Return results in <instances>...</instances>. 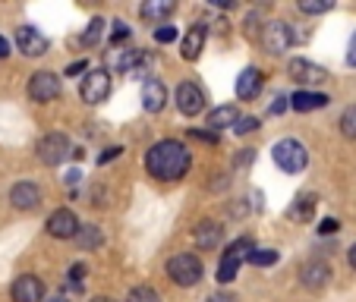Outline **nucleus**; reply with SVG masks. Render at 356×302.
Listing matches in <instances>:
<instances>
[{
	"instance_id": "obj_5",
	"label": "nucleus",
	"mask_w": 356,
	"mask_h": 302,
	"mask_svg": "<svg viewBox=\"0 0 356 302\" xmlns=\"http://www.w3.org/2000/svg\"><path fill=\"white\" fill-rule=\"evenodd\" d=\"M70 155H73V145H70V139L63 133L41 135V142H38V161L41 164H47V167H57V164H63Z\"/></svg>"
},
{
	"instance_id": "obj_7",
	"label": "nucleus",
	"mask_w": 356,
	"mask_h": 302,
	"mask_svg": "<svg viewBox=\"0 0 356 302\" xmlns=\"http://www.w3.org/2000/svg\"><path fill=\"white\" fill-rule=\"evenodd\" d=\"M60 76L47 73V69H41V73H35L32 79H29V98L38 101V104H47V101L60 98Z\"/></svg>"
},
{
	"instance_id": "obj_43",
	"label": "nucleus",
	"mask_w": 356,
	"mask_h": 302,
	"mask_svg": "<svg viewBox=\"0 0 356 302\" xmlns=\"http://www.w3.org/2000/svg\"><path fill=\"white\" fill-rule=\"evenodd\" d=\"M95 302H114V299H95Z\"/></svg>"
},
{
	"instance_id": "obj_2",
	"label": "nucleus",
	"mask_w": 356,
	"mask_h": 302,
	"mask_svg": "<svg viewBox=\"0 0 356 302\" xmlns=\"http://www.w3.org/2000/svg\"><path fill=\"white\" fill-rule=\"evenodd\" d=\"M271 158H275V164L284 170V174H302L306 164H309V151H306V145L296 139H281L275 148H271Z\"/></svg>"
},
{
	"instance_id": "obj_38",
	"label": "nucleus",
	"mask_w": 356,
	"mask_h": 302,
	"mask_svg": "<svg viewBox=\"0 0 356 302\" xmlns=\"http://www.w3.org/2000/svg\"><path fill=\"white\" fill-rule=\"evenodd\" d=\"M337 227H341L337 221H322V227L318 230H322V233H337Z\"/></svg>"
},
{
	"instance_id": "obj_42",
	"label": "nucleus",
	"mask_w": 356,
	"mask_h": 302,
	"mask_svg": "<svg viewBox=\"0 0 356 302\" xmlns=\"http://www.w3.org/2000/svg\"><path fill=\"white\" fill-rule=\"evenodd\" d=\"M47 302H73V299H70L67 293H60V296H51V299H47Z\"/></svg>"
},
{
	"instance_id": "obj_17",
	"label": "nucleus",
	"mask_w": 356,
	"mask_h": 302,
	"mask_svg": "<svg viewBox=\"0 0 356 302\" xmlns=\"http://www.w3.org/2000/svg\"><path fill=\"white\" fill-rule=\"evenodd\" d=\"M10 201H13V208H19V211H35L41 201V189L35 186V183H16V186L10 189Z\"/></svg>"
},
{
	"instance_id": "obj_19",
	"label": "nucleus",
	"mask_w": 356,
	"mask_h": 302,
	"mask_svg": "<svg viewBox=\"0 0 356 302\" xmlns=\"http://www.w3.org/2000/svg\"><path fill=\"white\" fill-rule=\"evenodd\" d=\"M331 98L322 92H309V88H302V92H296L293 98H290V108L296 110V114H309V110H322L328 108Z\"/></svg>"
},
{
	"instance_id": "obj_40",
	"label": "nucleus",
	"mask_w": 356,
	"mask_h": 302,
	"mask_svg": "<svg viewBox=\"0 0 356 302\" xmlns=\"http://www.w3.org/2000/svg\"><path fill=\"white\" fill-rule=\"evenodd\" d=\"M82 69H86V63H70V69H67V76H76V73H82Z\"/></svg>"
},
{
	"instance_id": "obj_16",
	"label": "nucleus",
	"mask_w": 356,
	"mask_h": 302,
	"mask_svg": "<svg viewBox=\"0 0 356 302\" xmlns=\"http://www.w3.org/2000/svg\"><path fill=\"white\" fill-rule=\"evenodd\" d=\"M164 104H168V88H164V82H158V79L142 82V108H145L148 114H161Z\"/></svg>"
},
{
	"instance_id": "obj_31",
	"label": "nucleus",
	"mask_w": 356,
	"mask_h": 302,
	"mask_svg": "<svg viewBox=\"0 0 356 302\" xmlns=\"http://www.w3.org/2000/svg\"><path fill=\"white\" fill-rule=\"evenodd\" d=\"M252 129H259V117H240V120H236V126H234V133L236 135H246V133H252Z\"/></svg>"
},
{
	"instance_id": "obj_32",
	"label": "nucleus",
	"mask_w": 356,
	"mask_h": 302,
	"mask_svg": "<svg viewBox=\"0 0 356 302\" xmlns=\"http://www.w3.org/2000/svg\"><path fill=\"white\" fill-rule=\"evenodd\" d=\"M155 41L158 44H170V41H177V28L174 26H158L155 28Z\"/></svg>"
},
{
	"instance_id": "obj_20",
	"label": "nucleus",
	"mask_w": 356,
	"mask_h": 302,
	"mask_svg": "<svg viewBox=\"0 0 356 302\" xmlns=\"http://www.w3.org/2000/svg\"><path fill=\"white\" fill-rule=\"evenodd\" d=\"M195 242H199L202 249H215L218 242H221V224L211 221V217L199 221L195 224Z\"/></svg>"
},
{
	"instance_id": "obj_30",
	"label": "nucleus",
	"mask_w": 356,
	"mask_h": 302,
	"mask_svg": "<svg viewBox=\"0 0 356 302\" xmlns=\"http://www.w3.org/2000/svg\"><path fill=\"white\" fill-rule=\"evenodd\" d=\"M129 302H158V293L152 287H136L129 293Z\"/></svg>"
},
{
	"instance_id": "obj_24",
	"label": "nucleus",
	"mask_w": 356,
	"mask_h": 302,
	"mask_svg": "<svg viewBox=\"0 0 356 302\" xmlns=\"http://www.w3.org/2000/svg\"><path fill=\"white\" fill-rule=\"evenodd\" d=\"M341 133H343V139L356 142V104H350L341 114Z\"/></svg>"
},
{
	"instance_id": "obj_28",
	"label": "nucleus",
	"mask_w": 356,
	"mask_h": 302,
	"mask_svg": "<svg viewBox=\"0 0 356 302\" xmlns=\"http://www.w3.org/2000/svg\"><path fill=\"white\" fill-rule=\"evenodd\" d=\"M296 201H300V205L293 208V217H302V221H306V217L312 215V208H316V195H306V199H296Z\"/></svg>"
},
{
	"instance_id": "obj_6",
	"label": "nucleus",
	"mask_w": 356,
	"mask_h": 302,
	"mask_svg": "<svg viewBox=\"0 0 356 302\" xmlns=\"http://www.w3.org/2000/svg\"><path fill=\"white\" fill-rule=\"evenodd\" d=\"M290 44H293V32L287 22L271 19L262 26V47L268 54H284V51H290Z\"/></svg>"
},
{
	"instance_id": "obj_35",
	"label": "nucleus",
	"mask_w": 356,
	"mask_h": 302,
	"mask_svg": "<svg viewBox=\"0 0 356 302\" xmlns=\"http://www.w3.org/2000/svg\"><path fill=\"white\" fill-rule=\"evenodd\" d=\"M120 151L123 148H108V151H104V155H98V164H108V161H114V158H120Z\"/></svg>"
},
{
	"instance_id": "obj_41",
	"label": "nucleus",
	"mask_w": 356,
	"mask_h": 302,
	"mask_svg": "<svg viewBox=\"0 0 356 302\" xmlns=\"http://www.w3.org/2000/svg\"><path fill=\"white\" fill-rule=\"evenodd\" d=\"M347 262H350V268L356 271V242H353V246H350V252H347Z\"/></svg>"
},
{
	"instance_id": "obj_8",
	"label": "nucleus",
	"mask_w": 356,
	"mask_h": 302,
	"mask_svg": "<svg viewBox=\"0 0 356 302\" xmlns=\"http://www.w3.org/2000/svg\"><path fill=\"white\" fill-rule=\"evenodd\" d=\"M79 94L86 104H101V101L111 94V73L108 69H92V73L82 79Z\"/></svg>"
},
{
	"instance_id": "obj_3",
	"label": "nucleus",
	"mask_w": 356,
	"mask_h": 302,
	"mask_svg": "<svg viewBox=\"0 0 356 302\" xmlns=\"http://www.w3.org/2000/svg\"><path fill=\"white\" fill-rule=\"evenodd\" d=\"M256 252V242L249 240V236H240V240H234L227 246V252H224L221 265H218V280L221 283H230L236 280V271H240L243 262H249V255Z\"/></svg>"
},
{
	"instance_id": "obj_9",
	"label": "nucleus",
	"mask_w": 356,
	"mask_h": 302,
	"mask_svg": "<svg viewBox=\"0 0 356 302\" xmlns=\"http://www.w3.org/2000/svg\"><path fill=\"white\" fill-rule=\"evenodd\" d=\"M177 110L183 117H195L205 110V92L195 82H180L177 85Z\"/></svg>"
},
{
	"instance_id": "obj_36",
	"label": "nucleus",
	"mask_w": 356,
	"mask_h": 302,
	"mask_svg": "<svg viewBox=\"0 0 356 302\" xmlns=\"http://www.w3.org/2000/svg\"><path fill=\"white\" fill-rule=\"evenodd\" d=\"M347 67H356V32H353V38H350V44H347Z\"/></svg>"
},
{
	"instance_id": "obj_34",
	"label": "nucleus",
	"mask_w": 356,
	"mask_h": 302,
	"mask_svg": "<svg viewBox=\"0 0 356 302\" xmlns=\"http://www.w3.org/2000/svg\"><path fill=\"white\" fill-rule=\"evenodd\" d=\"M287 108H290V98H284V94H277V98H275V104H271L268 110H271V114H275V117H281Z\"/></svg>"
},
{
	"instance_id": "obj_26",
	"label": "nucleus",
	"mask_w": 356,
	"mask_h": 302,
	"mask_svg": "<svg viewBox=\"0 0 356 302\" xmlns=\"http://www.w3.org/2000/svg\"><path fill=\"white\" fill-rule=\"evenodd\" d=\"M277 258H281V255H277L275 249H256V252L249 255V265H256V268H271Z\"/></svg>"
},
{
	"instance_id": "obj_22",
	"label": "nucleus",
	"mask_w": 356,
	"mask_h": 302,
	"mask_svg": "<svg viewBox=\"0 0 356 302\" xmlns=\"http://www.w3.org/2000/svg\"><path fill=\"white\" fill-rule=\"evenodd\" d=\"M174 0H148V3H142V19H148V22H161V19H168L170 13H174Z\"/></svg>"
},
{
	"instance_id": "obj_13",
	"label": "nucleus",
	"mask_w": 356,
	"mask_h": 302,
	"mask_svg": "<svg viewBox=\"0 0 356 302\" xmlns=\"http://www.w3.org/2000/svg\"><path fill=\"white\" fill-rule=\"evenodd\" d=\"M205 38H209V28H205V22H193L189 26V32L183 35V41H180V54H183V60H199L202 57V47H205Z\"/></svg>"
},
{
	"instance_id": "obj_4",
	"label": "nucleus",
	"mask_w": 356,
	"mask_h": 302,
	"mask_svg": "<svg viewBox=\"0 0 356 302\" xmlns=\"http://www.w3.org/2000/svg\"><path fill=\"white\" fill-rule=\"evenodd\" d=\"M168 277L177 283V287H195L202 280V262L193 252H180L168 262Z\"/></svg>"
},
{
	"instance_id": "obj_11",
	"label": "nucleus",
	"mask_w": 356,
	"mask_h": 302,
	"mask_svg": "<svg viewBox=\"0 0 356 302\" xmlns=\"http://www.w3.org/2000/svg\"><path fill=\"white\" fill-rule=\"evenodd\" d=\"M79 227H82L79 217H76L70 208H57L54 215L47 217V233L57 236V240H76Z\"/></svg>"
},
{
	"instance_id": "obj_25",
	"label": "nucleus",
	"mask_w": 356,
	"mask_h": 302,
	"mask_svg": "<svg viewBox=\"0 0 356 302\" xmlns=\"http://www.w3.org/2000/svg\"><path fill=\"white\" fill-rule=\"evenodd\" d=\"M104 26H108V22H104V19H92V22H88L86 35H82V44H86V47L98 44V41L104 38Z\"/></svg>"
},
{
	"instance_id": "obj_27",
	"label": "nucleus",
	"mask_w": 356,
	"mask_h": 302,
	"mask_svg": "<svg viewBox=\"0 0 356 302\" xmlns=\"http://www.w3.org/2000/svg\"><path fill=\"white\" fill-rule=\"evenodd\" d=\"M296 7H300V13H309V16H322V13H328V10L334 7V3H331V0H300V3H296Z\"/></svg>"
},
{
	"instance_id": "obj_12",
	"label": "nucleus",
	"mask_w": 356,
	"mask_h": 302,
	"mask_svg": "<svg viewBox=\"0 0 356 302\" xmlns=\"http://www.w3.org/2000/svg\"><path fill=\"white\" fill-rule=\"evenodd\" d=\"M300 280L306 290H322L331 280V265L325 258H309V262L300 268Z\"/></svg>"
},
{
	"instance_id": "obj_29",
	"label": "nucleus",
	"mask_w": 356,
	"mask_h": 302,
	"mask_svg": "<svg viewBox=\"0 0 356 302\" xmlns=\"http://www.w3.org/2000/svg\"><path fill=\"white\" fill-rule=\"evenodd\" d=\"M127 38H129V26H127L123 19H117V22H114V32H111V44L120 47Z\"/></svg>"
},
{
	"instance_id": "obj_14",
	"label": "nucleus",
	"mask_w": 356,
	"mask_h": 302,
	"mask_svg": "<svg viewBox=\"0 0 356 302\" xmlns=\"http://www.w3.org/2000/svg\"><path fill=\"white\" fill-rule=\"evenodd\" d=\"M10 293H13V302H41L44 299V283L35 274H22L13 280Z\"/></svg>"
},
{
	"instance_id": "obj_33",
	"label": "nucleus",
	"mask_w": 356,
	"mask_h": 302,
	"mask_svg": "<svg viewBox=\"0 0 356 302\" xmlns=\"http://www.w3.org/2000/svg\"><path fill=\"white\" fill-rule=\"evenodd\" d=\"M86 274H88V268H86V265H82V262H79V265H73V268H70V280H73L76 287H79V283L86 280Z\"/></svg>"
},
{
	"instance_id": "obj_23",
	"label": "nucleus",
	"mask_w": 356,
	"mask_h": 302,
	"mask_svg": "<svg viewBox=\"0 0 356 302\" xmlns=\"http://www.w3.org/2000/svg\"><path fill=\"white\" fill-rule=\"evenodd\" d=\"M101 242H104V233H101V227H95V224H86V227H79V233H76V246L79 249H98Z\"/></svg>"
},
{
	"instance_id": "obj_15",
	"label": "nucleus",
	"mask_w": 356,
	"mask_h": 302,
	"mask_svg": "<svg viewBox=\"0 0 356 302\" xmlns=\"http://www.w3.org/2000/svg\"><path fill=\"white\" fill-rule=\"evenodd\" d=\"M287 73L293 76L296 82H302V85H318V82L328 79V69L318 67V63H309V60H302V57H296V60H290Z\"/></svg>"
},
{
	"instance_id": "obj_39",
	"label": "nucleus",
	"mask_w": 356,
	"mask_h": 302,
	"mask_svg": "<svg viewBox=\"0 0 356 302\" xmlns=\"http://www.w3.org/2000/svg\"><path fill=\"white\" fill-rule=\"evenodd\" d=\"M3 57H10V41L0 35V60H3Z\"/></svg>"
},
{
	"instance_id": "obj_1",
	"label": "nucleus",
	"mask_w": 356,
	"mask_h": 302,
	"mask_svg": "<svg viewBox=\"0 0 356 302\" xmlns=\"http://www.w3.org/2000/svg\"><path fill=\"white\" fill-rule=\"evenodd\" d=\"M189 164H193V158H189L186 145L177 139H161L158 145L148 148L145 155V170L161 183L183 180L189 174Z\"/></svg>"
},
{
	"instance_id": "obj_37",
	"label": "nucleus",
	"mask_w": 356,
	"mask_h": 302,
	"mask_svg": "<svg viewBox=\"0 0 356 302\" xmlns=\"http://www.w3.org/2000/svg\"><path fill=\"white\" fill-rule=\"evenodd\" d=\"M209 302H236V296L234 293H211Z\"/></svg>"
},
{
	"instance_id": "obj_21",
	"label": "nucleus",
	"mask_w": 356,
	"mask_h": 302,
	"mask_svg": "<svg viewBox=\"0 0 356 302\" xmlns=\"http://www.w3.org/2000/svg\"><path fill=\"white\" fill-rule=\"evenodd\" d=\"M236 120H240V114H236V108H234V104H221V108H215V110H211V114H209V120H205V123H209V129H215V133H218V129L236 126Z\"/></svg>"
},
{
	"instance_id": "obj_18",
	"label": "nucleus",
	"mask_w": 356,
	"mask_h": 302,
	"mask_svg": "<svg viewBox=\"0 0 356 302\" xmlns=\"http://www.w3.org/2000/svg\"><path fill=\"white\" fill-rule=\"evenodd\" d=\"M262 82H265L262 69H256V67H246L240 76H236V98H243V101H252L259 92H262Z\"/></svg>"
},
{
	"instance_id": "obj_10",
	"label": "nucleus",
	"mask_w": 356,
	"mask_h": 302,
	"mask_svg": "<svg viewBox=\"0 0 356 302\" xmlns=\"http://www.w3.org/2000/svg\"><path fill=\"white\" fill-rule=\"evenodd\" d=\"M16 47H19L26 57H41V54H47L51 41H47V35H41L35 26H19L16 28Z\"/></svg>"
}]
</instances>
